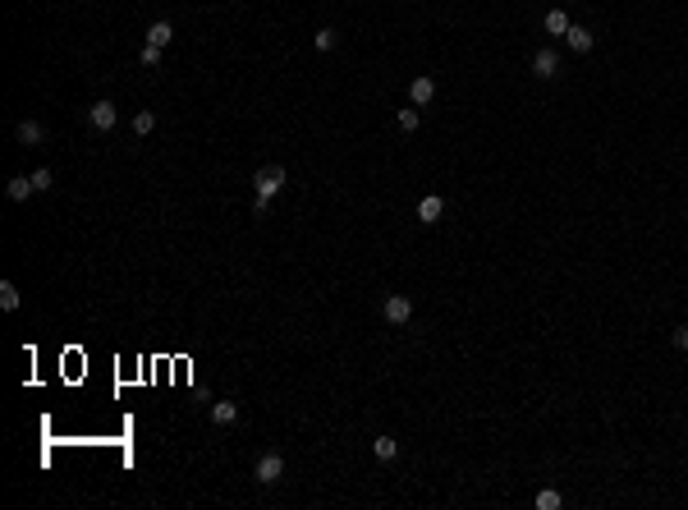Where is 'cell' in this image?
I'll return each mask as SVG.
<instances>
[{
    "label": "cell",
    "instance_id": "obj_1",
    "mask_svg": "<svg viewBox=\"0 0 688 510\" xmlns=\"http://www.w3.org/2000/svg\"><path fill=\"white\" fill-rule=\"evenodd\" d=\"M289 179H284V166H262L257 175H252V211L262 216L266 207H271V198L284 189Z\"/></svg>",
    "mask_w": 688,
    "mask_h": 510
},
{
    "label": "cell",
    "instance_id": "obj_2",
    "mask_svg": "<svg viewBox=\"0 0 688 510\" xmlns=\"http://www.w3.org/2000/svg\"><path fill=\"white\" fill-rule=\"evenodd\" d=\"M252 478H257L262 488L280 483V478H284V455H280V451H266L262 460H257V469H252Z\"/></svg>",
    "mask_w": 688,
    "mask_h": 510
},
{
    "label": "cell",
    "instance_id": "obj_3",
    "mask_svg": "<svg viewBox=\"0 0 688 510\" xmlns=\"http://www.w3.org/2000/svg\"><path fill=\"white\" fill-rule=\"evenodd\" d=\"M381 317L390 322V327H404V322L413 317V299H408V294H385V303H381Z\"/></svg>",
    "mask_w": 688,
    "mask_h": 510
},
{
    "label": "cell",
    "instance_id": "obj_4",
    "mask_svg": "<svg viewBox=\"0 0 688 510\" xmlns=\"http://www.w3.org/2000/svg\"><path fill=\"white\" fill-rule=\"evenodd\" d=\"M115 120H120V111H115V101H92V106H88V124H92L97 133L115 129Z\"/></svg>",
    "mask_w": 688,
    "mask_h": 510
},
{
    "label": "cell",
    "instance_id": "obj_5",
    "mask_svg": "<svg viewBox=\"0 0 688 510\" xmlns=\"http://www.w3.org/2000/svg\"><path fill=\"white\" fill-rule=\"evenodd\" d=\"M565 46L574 51V56H588L592 46H597V37H592L588 28H583V23H569V33H565Z\"/></svg>",
    "mask_w": 688,
    "mask_h": 510
},
{
    "label": "cell",
    "instance_id": "obj_6",
    "mask_svg": "<svg viewBox=\"0 0 688 510\" xmlns=\"http://www.w3.org/2000/svg\"><path fill=\"white\" fill-rule=\"evenodd\" d=\"M533 74H537V78H556V74H560V56L551 51V46H542V51L533 56Z\"/></svg>",
    "mask_w": 688,
    "mask_h": 510
},
{
    "label": "cell",
    "instance_id": "obj_7",
    "mask_svg": "<svg viewBox=\"0 0 688 510\" xmlns=\"http://www.w3.org/2000/svg\"><path fill=\"white\" fill-rule=\"evenodd\" d=\"M408 97H413V106H427V101L436 97V78H431V74H418L413 83H408Z\"/></svg>",
    "mask_w": 688,
    "mask_h": 510
},
{
    "label": "cell",
    "instance_id": "obj_8",
    "mask_svg": "<svg viewBox=\"0 0 688 510\" xmlns=\"http://www.w3.org/2000/svg\"><path fill=\"white\" fill-rule=\"evenodd\" d=\"M441 211H445V198H441V193H427V198L418 202V221L436 225V221H441Z\"/></svg>",
    "mask_w": 688,
    "mask_h": 510
},
{
    "label": "cell",
    "instance_id": "obj_9",
    "mask_svg": "<svg viewBox=\"0 0 688 510\" xmlns=\"http://www.w3.org/2000/svg\"><path fill=\"white\" fill-rule=\"evenodd\" d=\"M14 138H19L23 147H37V143L46 138V129H42L37 120H19V124H14Z\"/></svg>",
    "mask_w": 688,
    "mask_h": 510
},
{
    "label": "cell",
    "instance_id": "obj_10",
    "mask_svg": "<svg viewBox=\"0 0 688 510\" xmlns=\"http://www.w3.org/2000/svg\"><path fill=\"white\" fill-rule=\"evenodd\" d=\"M5 193H10V202H28L37 193V184H33V175H14L10 184H5Z\"/></svg>",
    "mask_w": 688,
    "mask_h": 510
},
{
    "label": "cell",
    "instance_id": "obj_11",
    "mask_svg": "<svg viewBox=\"0 0 688 510\" xmlns=\"http://www.w3.org/2000/svg\"><path fill=\"white\" fill-rule=\"evenodd\" d=\"M147 42H152V46H161V51H165V46L175 42V23H170V19H156L152 28H147Z\"/></svg>",
    "mask_w": 688,
    "mask_h": 510
},
{
    "label": "cell",
    "instance_id": "obj_12",
    "mask_svg": "<svg viewBox=\"0 0 688 510\" xmlns=\"http://www.w3.org/2000/svg\"><path fill=\"white\" fill-rule=\"evenodd\" d=\"M234 419H239V405H234V400H216V405H211V423H216V428H229Z\"/></svg>",
    "mask_w": 688,
    "mask_h": 510
},
{
    "label": "cell",
    "instance_id": "obj_13",
    "mask_svg": "<svg viewBox=\"0 0 688 510\" xmlns=\"http://www.w3.org/2000/svg\"><path fill=\"white\" fill-rule=\"evenodd\" d=\"M542 28H546L551 37H565V33H569V14H565V10H546V19H542Z\"/></svg>",
    "mask_w": 688,
    "mask_h": 510
},
{
    "label": "cell",
    "instance_id": "obj_14",
    "mask_svg": "<svg viewBox=\"0 0 688 510\" xmlns=\"http://www.w3.org/2000/svg\"><path fill=\"white\" fill-rule=\"evenodd\" d=\"M23 303V294H19V285H14V280H0V308H19Z\"/></svg>",
    "mask_w": 688,
    "mask_h": 510
},
{
    "label": "cell",
    "instance_id": "obj_15",
    "mask_svg": "<svg viewBox=\"0 0 688 510\" xmlns=\"http://www.w3.org/2000/svg\"><path fill=\"white\" fill-rule=\"evenodd\" d=\"M372 451H376V460H385V465H390L395 455H399V442H395V437H376V442H372Z\"/></svg>",
    "mask_w": 688,
    "mask_h": 510
},
{
    "label": "cell",
    "instance_id": "obj_16",
    "mask_svg": "<svg viewBox=\"0 0 688 510\" xmlns=\"http://www.w3.org/2000/svg\"><path fill=\"white\" fill-rule=\"evenodd\" d=\"M395 124H399L404 133H413L418 124H422V115H418V106H408V111H395Z\"/></svg>",
    "mask_w": 688,
    "mask_h": 510
},
{
    "label": "cell",
    "instance_id": "obj_17",
    "mask_svg": "<svg viewBox=\"0 0 688 510\" xmlns=\"http://www.w3.org/2000/svg\"><path fill=\"white\" fill-rule=\"evenodd\" d=\"M560 506H565V497H560L556 488H542V492H537V510H560Z\"/></svg>",
    "mask_w": 688,
    "mask_h": 510
},
{
    "label": "cell",
    "instance_id": "obj_18",
    "mask_svg": "<svg viewBox=\"0 0 688 510\" xmlns=\"http://www.w3.org/2000/svg\"><path fill=\"white\" fill-rule=\"evenodd\" d=\"M152 129H156V115L152 111H138V115H133V133H138V138H147Z\"/></svg>",
    "mask_w": 688,
    "mask_h": 510
},
{
    "label": "cell",
    "instance_id": "obj_19",
    "mask_svg": "<svg viewBox=\"0 0 688 510\" xmlns=\"http://www.w3.org/2000/svg\"><path fill=\"white\" fill-rule=\"evenodd\" d=\"M312 46H317L321 56H326L330 46H335V28H321V33H317V37H312Z\"/></svg>",
    "mask_w": 688,
    "mask_h": 510
},
{
    "label": "cell",
    "instance_id": "obj_20",
    "mask_svg": "<svg viewBox=\"0 0 688 510\" xmlns=\"http://www.w3.org/2000/svg\"><path fill=\"white\" fill-rule=\"evenodd\" d=\"M33 184H37V193H46L55 184V175H51V166H42V170H33Z\"/></svg>",
    "mask_w": 688,
    "mask_h": 510
},
{
    "label": "cell",
    "instance_id": "obj_21",
    "mask_svg": "<svg viewBox=\"0 0 688 510\" xmlns=\"http://www.w3.org/2000/svg\"><path fill=\"white\" fill-rule=\"evenodd\" d=\"M138 60H142L147 69H152V65H161V46H152V42H147V46L138 51Z\"/></svg>",
    "mask_w": 688,
    "mask_h": 510
},
{
    "label": "cell",
    "instance_id": "obj_22",
    "mask_svg": "<svg viewBox=\"0 0 688 510\" xmlns=\"http://www.w3.org/2000/svg\"><path fill=\"white\" fill-rule=\"evenodd\" d=\"M675 345H679V350H688V327H679V331H675Z\"/></svg>",
    "mask_w": 688,
    "mask_h": 510
}]
</instances>
